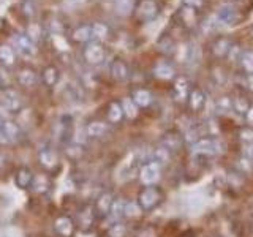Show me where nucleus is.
Segmentation results:
<instances>
[{"label": "nucleus", "instance_id": "ea45409f", "mask_svg": "<svg viewBox=\"0 0 253 237\" xmlns=\"http://www.w3.org/2000/svg\"><path fill=\"white\" fill-rule=\"evenodd\" d=\"M79 223H81L84 228L90 226V223H92V212L87 210V209L84 212H81V215H79Z\"/></svg>", "mask_w": 253, "mask_h": 237}, {"label": "nucleus", "instance_id": "4468645a", "mask_svg": "<svg viewBox=\"0 0 253 237\" xmlns=\"http://www.w3.org/2000/svg\"><path fill=\"white\" fill-rule=\"evenodd\" d=\"M108 125L105 122H100V120H95V122H90L89 125L85 126V134L89 138H93V139H98V138H103L105 134L108 133Z\"/></svg>", "mask_w": 253, "mask_h": 237}, {"label": "nucleus", "instance_id": "4c0bfd02", "mask_svg": "<svg viewBox=\"0 0 253 237\" xmlns=\"http://www.w3.org/2000/svg\"><path fill=\"white\" fill-rule=\"evenodd\" d=\"M83 152H84V149H83L81 144H78V142H75V144H70L67 147V155L71 157V158H79L83 155Z\"/></svg>", "mask_w": 253, "mask_h": 237}, {"label": "nucleus", "instance_id": "7c9ffc66", "mask_svg": "<svg viewBox=\"0 0 253 237\" xmlns=\"http://www.w3.org/2000/svg\"><path fill=\"white\" fill-rule=\"evenodd\" d=\"M215 106H217V111L220 114H228L229 111L233 109V98H229V97H220L215 103Z\"/></svg>", "mask_w": 253, "mask_h": 237}, {"label": "nucleus", "instance_id": "473e14b6", "mask_svg": "<svg viewBox=\"0 0 253 237\" xmlns=\"http://www.w3.org/2000/svg\"><path fill=\"white\" fill-rule=\"evenodd\" d=\"M92 34H93V38L105 40L108 37V27L101 22H95L92 24Z\"/></svg>", "mask_w": 253, "mask_h": 237}, {"label": "nucleus", "instance_id": "6e6552de", "mask_svg": "<svg viewBox=\"0 0 253 237\" xmlns=\"http://www.w3.org/2000/svg\"><path fill=\"white\" fill-rule=\"evenodd\" d=\"M54 229L62 237H71L75 233V223L70 217H59L54 221Z\"/></svg>", "mask_w": 253, "mask_h": 237}, {"label": "nucleus", "instance_id": "f8f14e48", "mask_svg": "<svg viewBox=\"0 0 253 237\" xmlns=\"http://www.w3.org/2000/svg\"><path fill=\"white\" fill-rule=\"evenodd\" d=\"M157 13H158V6H157V3L154 2V0H142V2L139 3L138 14H139L141 19L150 21V19L155 18Z\"/></svg>", "mask_w": 253, "mask_h": 237}, {"label": "nucleus", "instance_id": "c9c22d12", "mask_svg": "<svg viewBox=\"0 0 253 237\" xmlns=\"http://www.w3.org/2000/svg\"><path fill=\"white\" fill-rule=\"evenodd\" d=\"M141 205L138 202H133V201H126V207H125V217H138L141 213Z\"/></svg>", "mask_w": 253, "mask_h": 237}, {"label": "nucleus", "instance_id": "ddd939ff", "mask_svg": "<svg viewBox=\"0 0 253 237\" xmlns=\"http://www.w3.org/2000/svg\"><path fill=\"white\" fill-rule=\"evenodd\" d=\"M34 174L29 168H19L14 174V182L21 190H27L32 187V182H34Z\"/></svg>", "mask_w": 253, "mask_h": 237}, {"label": "nucleus", "instance_id": "9b49d317", "mask_svg": "<svg viewBox=\"0 0 253 237\" xmlns=\"http://www.w3.org/2000/svg\"><path fill=\"white\" fill-rule=\"evenodd\" d=\"M190 84L185 78H177L176 82H174V87H172V95L174 98H176V101H184L188 98L190 95Z\"/></svg>", "mask_w": 253, "mask_h": 237}, {"label": "nucleus", "instance_id": "0eeeda50", "mask_svg": "<svg viewBox=\"0 0 253 237\" xmlns=\"http://www.w3.org/2000/svg\"><path fill=\"white\" fill-rule=\"evenodd\" d=\"M0 128H2V131H3V134H5V138H6L8 142H18V141L22 139V128L16 122L10 120V118L5 120Z\"/></svg>", "mask_w": 253, "mask_h": 237}, {"label": "nucleus", "instance_id": "6ab92c4d", "mask_svg": "<svg viewBox=\"0 0 253 237\" xmlns=\"http://www.w3.org/2000/svg\"><path fill=\"white\" fill-rule=\"evenodd\" d=\"M51 187V180L47 176L44 174H38V176L34 177V182H32V190H34V193H38V195H43L46 193L47 190Z\"/></svg>", "mask_w": 253, "mask_h": 237}, {"label": "nucleus", "instance_id": "f3484780", "mask_svg": "<svg viewBox=\"0 0 253 237\" xmlns=\"http://www.w3.org/2000/svg\"><path fill=\"white\" fill-rule=\"evenodd\" d=\"M154 75L157 78L160 79H165V81H168V79H172L174 75H176V71H174V68L169 65L168 62H158L157 65L154 67Z\"/></svg>", "mask_w": 253, "mask_h": 237}, {"label": "nucleus", "instance_id": "f03ea898", "mask_svg": "<svg viewBox=\"0 0 253 237\" xmlns=\"http://www.w3.org/2000/svg\"><path fill=\"white\" fill-rule=\"evenodd\" d=\"M162 176V169H160V164H157L154 161H149L141 168L139 171V179L141 182L144 184L146 187L150 185H155L158 180H160Z\"/></svg>", "mask_w": 253, "mask_h": 237}, {"label": "nucleus", "instance_id": "79ce46f5", "mask_svg": "<svg viewBox=\"0 0 253 237\" xmlns=\"http://www.w3.org/2000/svg\"><path fill=\"white\" fill-rule=\"evenodd\" d=\"M241 139L244 141V144L245 142H253V128H244L241 130Z\"/></svg>", "mask_w": 253, "mask_h": 237}, {"label": "nucleus", "instance_id": "9d476101", "mask_svg": "<svg viewBox=\"0 0 253 237\" xmlns=\"http://www.w3.org/2000/svg\"><path fill=\"white\" fill-rule=\"evenodd\" d=\"M16 47H18V51L21 52V55H24V57H32V55H35V52H37L34 41H32L27 35L16 37Z\"/></svg>", "mask_w": 253, "mask_h": 237}, {"label": "nucleus", "instance_id": "c85d7f7f", "mask_svg": "<svg viewBox=\"0 0 253 237\" xmlns=\"http://www.w3.org/2000/svg\"><path fill=\"white\" fill-rule=\"evenodd\" d=\"M0 62L5 67H11L14 63V51L10 46H0Z\"/></svg>", "mask_w": 253, "mask_h": 237}, {"label": "nucleus", "instance_id": "4be33fe9", "mask_svg": "<svg viewBox=\"0 0 253 237\" xmlns=\"http://www.w3.org/2000/svg\"><path fill=\"white\" fill-rule=\"evenodd\" d=\"M124 109H122V105L121 103H117V101H113L109 105V109H108V120L111 123H119L122 120V117H124Z\"/></svg>", "mask_w": 253, "mask_h": 237}, {"label": "nucleus", "instance_id": "2eb2a0df", "mask_svg": "<svg viewBox=\"0 0 253 237\" xmlns=\"http://www.w3.org/2000/svg\"><path fill=\"white\" fill-rule=\"evenodd\" d=\"M113 202H114V196L108 192H105L98 196L95 207H97L98 213H101V215H109V210H111V207H113Z\"/></svg>", "mask_w": 253, "mask_h": 237}, {"label": "nucleus", "instance_id": "a19ab883", "mask_svg": "<svg viewBox=\"0 0 253 237\" xmlns=\"http://www.w3.org/2000/svg\"><path fill=\"white\" fill-rule=\"evenodd\" d=\"M32 41L34 40H38L40 38V27H38V24H30V26L27 27V34H26Z\"/></svg>", "mask_w": 253, "mask_h": 237}, {"label": "nucleus", "instance_id": "412c9836", "mask_svg": "<svg viewBox=\"0 0 253 237\" xmlns=\"http://www.w3.org/2000/svg\"><path fill=\"white\" fill-rule=\"evenodd\" d=\"M204 101H206V95L203 93V90L200 89H193L188 95V105L193 111H200L204 106Z\"/></svg>", "mask_w": 253, "mask_h": 237}, {"label": "nucleus", "instance_id": "39448f33", "mask_svg": "<svg viewBox=\"0 0 253 237\" xmlns=\"http://www.w3.org/2000/svg\"><path fill=\"white\" fill-rule=\"evenodd\" d=\"M2 106L6 108L10 113H19L22 108V100L19 93L13 89H6L2 92Z\"/></svg>", "mask_w": 253, "mask_h": 237}, {"label": "nucleus", "instance_id": "cd10ccee", "mask_svg": "<svg viewBox=\"0 0 253 237\" xmlns=\"http://www.w3.org/2000/svg\"><path fill=\"white\" fill-rule=\"evenodd\" d=\"M121 105H122V109H124V114L128 118H134L138 116V106L131 98H124Z\"/></svg>", "mask_w": 253, "mask_h": 237}, {"label": "nucleus", "instance_id": "b1692460", "mask_svg": "<svg viewBox=\"0 0 253 237\" xmlns=\"http://www.w3.org/2000/svg\"><path fill=\"white\" fill-rule=\"evenodd\" d=\"M90 38H93L92 26H81V27H78L73 32V40H75V41L84 43V41H89Z\"/></svg>", "mask_w": 253, "mask_h": 237}, {"label": "nucleus", "instance_id": "f704fd0d", "mask_svg": "<svg viewBox=\"0 0 253 237\" xmlns=\"http://www.w3.org/2000/svg\"><path fill=\"white\" fill-rule=\"evenodd\" d=\"M242 49H241V46L239 44H231V47H229V51H228V59L229 62H241V57H242Z\"/></svg>", "mask_w": 253, "mask_h": 237}, {"label": "nucleus", "instance_id": "423d86ee", "mask_svg": "<svg viewBox=\"0 0 253 237\" xmlns=\"http://www.w3.org/2000/svg\"><path fill=\"white\" fill-rule=\"evenodd\" d=\"M84 59L87 60V63H90V65H98V63L105 60V49H103V46L98 43L87 44V47L84 49Z\"/></svg>", "mask_w": 253, "mask_h": 237}, {"label": "nucleus", "instance_id": "de8ad7c7", "mask_svg": "<svg viewBox=\"0 0 253 237\" xmlns=\"http://www.w3.org/2000/svg\"><path fill=\"white\" fill-rule=\"evenodd\" d=\"M3 122H5V118H3V117H2V114H0V125H2V123H3Z\"/></svg>", "mask_w": 253, "mask_h": 237}, {"label": "nucleus", "instance_id": "c756f323", "mask_svg": "<svg viewBox=\"0 0 253 237\" xmlns=\"http://www.w3.org/2000/svg\"><path fill=\"white\" fill-rule=\"evenodd\" d=\"M59 81V71L57 68H54V67H47L44 71H43V82L46 85H55Z\"/></svg>", "mask_w": 253, "mask_h": 237}, {"label": "nucleus", "instance_id": "dca6fc26", "mask_svg": "<svg viewBox=\"0 0 253 237\" xmlns=\"http://www.w3.org/2000/svg\"><path fill=\"white\" fill-rule=\"evenodd\" d=\"M16 79H18V82L22 87H34L37 84V81H38L37 73L34 70H30V68L19 70V73H18V76H16Z\"/></svg>", "mask_w": 253, "mask_h": 237}, {"label": "nucleus", "instance_id": "37998d69", "mask_svg": "<svg viewBox=\"0 0 253 237\" xmlns=\"http://www.w3.org/2000/svg\"><path fill=\"white\" fill-rule=\"evenodd\" d=\"M182 3L187 8H192V10H200L203 6V0H182Z\"/></svg>", "mask_w": 253, "mask_h": 237}, {"label": "nucleus", "instance_id": "5701e85b", "mask_svg": "<svg viewBox=\"0 0 253 237\" xmlns=\"http://www.w3.org/2000/svg\"><path fill=\"white\" fill-rule=\"evenodd\" d=\"M150 158L152 160L150 161H154V163H157V164H166L169 161V150L166 149V147H163V146H160V147H157V149H154L152 150V154H150Z\"/></svg>", "mask_w": 253, "mask_h": 237}, {"label": "nucleus", "instance_id": "20e7f679", "mask_svg": "<svg viewBox=\"0 0 253 237\" xmlns=\"http://www.w3.org/2000/svg\"><path fill=\"white\" fill-rule=\"evenodd\" d=\"M160 201V193L154 187H147L146 190H142L139 193V201L138 204L141 205L142 210H149L157 205V202Z\"/></svg>", "mask_w": 253, "mask_h": 237}, {"label": "nucleus", "instance_id": "a211bd4d", "mask_svg": "<svg viewBox=\"0 0 253 237\" xmlns=\"http://www.w3.org/2000/svg\"><path fill=\"white\" fill-rule=\"evenodd\" d=\"M111 76H113L116 81H125V79L130 76L128 67H126L122 60L113 62V65H111Z\"/></svg>", "mask_w": 253, "mask_h": 237}, {"label": "nucleus", "instance_id": "58836bf2", "mask_svg": "<svg viewBox=\"0 0 253 237\" xmlns=\"http://www.w3.org/2000/svg\"><path fill=\"white\" fill-rule=\"evenodd\" d=\"M158 49H160L162 52H165V54H172L174 52V43L171 41V40L165 38V40H162L160 43H158Z\"/></svg>", "mask_w": 253, "mask_h": 237}, {"label": "nucleus", "instance_id": "1a4fd4ad", "mask_svg": "<svg viewBox=\"0 0 253 237\" xmlns=\"http://www.w3.org/2000/svg\"><path fill=\"white\" fill-rule=\"evenodd\" d=\"M217 21L223 24H236L239 21V13L231 5H221L217 11Z\"/></svg>", "mask_w": 253, "mask_h": 237}, {"label": "nucleus", "instance_id": "2f4dec72", "mask_svg": "<svg viewBox=\"0 0 253 237\" xmlns=\"http://www.w3.org/2000/svg\"><path fill=\"white\" fill-rule=\"evenodd\" d=\"M241 65L245 71H247V73H253V51L252 49H247V51L242 52Z\"/></svg>", "mask_w": 253, "mask_h": 237}, {"label": "nucleus", "instance_id": "bb28decb", "mask_svg": "<svg viewBox=\"0 0 253 237\" xmlns=\"http://www.w3.org/2000/svg\"><path fill=\"white\" fill-rule=\"evenodd\" d=\"M125 207H126V201L125 199H114L113 207H111V210H109L111 218L119 220V218L125 217Z\"/></svg>", "mask_w": 253, "mask_h": 237}, {"label": "nucleus", "instance_id": "e433bc0d", "mask_svg": "<svg viewBox=\"0 0 253 237\" xmlns=\"http://www.w3.org/2000/svg\"><path fill=\"white\" fill-rule=\"evenodd\" d=\"M125 234H126V228L122 223L113 225V226L109 228V231H108L109 237H125Z\"/></svg>", "mask_w": 253, "mask_h": 237}, {"label": "nucleus", "instance_id": "393cba45", "mask_svg": "<svg viewBox=\"0 0 253 237\" xmlns=\"http://www.w3.org/2000/svg\"><path fill=\"white\" fill-rule=\"evenodd\" d=\"M229 47H231V41H229L228 38H218L215 43L212 46V51L213 54L217 55V57H223V55L228 54Z\"/></svg>", "mask_w": 253, "mask_h": 237}, {"label": "nucleus", "instance_id": "a878e982", "mask_svg": "<svg viewBox=\"0 0 253 237\" xmlns=\"http://www.w3.org/2000/svg\"><path fill=\"white\" fill-rule=\"evenodd\" d=\"M180 136L176 133H168L165 134L163 139H162V146L166 147L168 150H177L180 147Z\"/></svg>", "mask_w": 253, "mask_h": 237}, {"label": "nucleus", "instance_id": "c03bdc74", "mask_svg": "<svg viewBox=\"0 0 253 237\" xmlns=\"http://www.w3.org/2000/svg\"><path fill=\"white\" fill-rule=\"evenodd\" d=\"M245 122H247L249 126H253V106H250L247 113H245Z\"/></svg>", "mask_w": 253, "mask_h": 237}, {"label": "nucleus", "instance_id": "aec40b11", "mask_svg": "<svg viewBox=\"0 0 253 237\" xmlns=\"http://www.w3.org/2000/svg\"><path fill=\"white\" fill-rule=\"evenodd\" d=\"M131 100L136 103V106L139 108H146L152 103V93H150L147 89H138L134 90L131 95Z\"/></svg>", "mask_w": 253, "mask_h": 237}, {"label": "nucleus", "instance_id": "72a5a7b5", "mask_svg": "<svg viewBox=\"0 0 253 237\" xmlns=\"http://www.w3.org/2000/svg\"><path fill=\"white\" fill-rule=\"evenodd\" d=\"M249 103H247V100H244V98H241V97H237V98H234L233 100V109L236 111L237 114H245L249 111Z\"/></svg>", "mask_w": 253, "mask_h": 237}, {"label": "nucleus", "instance_id": "a18cd8bd", "mask_svg": "<svg viewBox=\"0 0 253 237\" xmlns=\"http://www.w3.org/2000/svg\"><path fill=\"white\" fill-rule=\"evenodd\" d=\"M245 85H247V89L253 92V73H247L245 76Z\"/></svg>", "mask_w": 253, "mask_h": 237}, {"label": "nucleus", "instance_id": "f257e3e1", "mask_svg": "<svg viewBox=\"0 0 253 237\" xmlns=\"http://www.w3.org/2000/svg\"><path fill=\"white\" fill-rule=\"evenodd\" d=\"M225 152V144L217 138H203L192 144V154L195 155H220Z\"/></svg>", "mask_w": 253, "mask_h": 237}, {"label": "nucleus", "instance_id": "7ed1b4c3", "mask_svg": "<svg viewBox=\"0 0 253 237\" xmlns=\"http://www.w3.org/2000/svg\"><path fill=\"white\" fill-rule=\"evenodd\" d=\"M38 161L44 169H54L55 166L59 164L57 152H55V150L49 146H43L38 150Z\"/></svg>", "mask_w": 253, "mask_h": 237}, {"label": "nucleus", "instance_id": "49530a36", "mask_svg": "<svg viewBox=\"0 0 253 237\" xmlns=\"http://www.w3.org/2000/svg\"><path fill=\"white\" fill-rule=\"evenodd\" d=\"M6 85H8V79L2 71H0V90H6Z\"/></svg>", "mask_w": 253, "mask_h": 237}]
</instances>
